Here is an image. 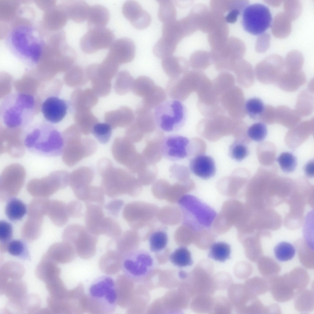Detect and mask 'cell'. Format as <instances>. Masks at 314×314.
<instances>
[{"label":"cell","instance_id":"6da1fadb","mask_svg":"<svg viewBox=\"0 0 314 314\" xmlns=\"http://www.w3.org/2000/svg\"><path fill=\"white\" fill-rule=\"evenodd\" d=\"M39 32L31 25H18L10 30L5 39L11 53L29 67L36 65L43 54L44 43Z\"/></svg>","mask_w":314,"mask_h":314},{"label":"cell","instance_id":"7a4b0ae2","mask_svg":"<svg viewBox=\"0 0 314 314\" xmlns=\"http://www.w3.org/2000/svg\"><path fill=\"white\" fill-rule=\"evenodd\" d=\"M24 143L30 152L45 157L60 155L64 147L63 134L50 123L45 122L29 128L24 135Z\"/></svg>","mask_w":314,"mask_h":314},{"label":"cell","instance_id":"3957f363","mask_svg":"<svg viewBox=\"0 0 314 314\" xmlns=\"http://www.w3.org/2000/svg\"><path fill=\"white\" fill-rule=\"evenodd\" d=\"M35 112V102L32 95L12 93L4 97L0 103V118L7 128H19L29 125Z\"/></svg>","mask_w":314,"mask_h":314},{"label":"cell","instance_id":"277c9868","mask_svg":"<svg viewBox=\"0 0 314 314\" xmlns=\"http://www.w3.org/2000/svg\"><path fill=\"white\" fill-rule=\"evenodd\" d=\"M82 132L76 124L66 130L63 134L64 147L62 160L67 166L71 167L96 151L95 141L89 138H82Z\"/></svg>","mask_w":314,"mask_h":314},{"label":"cell","instance_id":"5b68a950","mask_svg":"<svg viewBox=\"0 0 314 314\" xmlns=\"http://www.w3.org/2000/svg\"><path fill=\"white\" fill-rule=\"evenodd\" d=\"M186 107L181 101H165L155 108L154 115L156 124L162 130L173 132L181 129L187 117Z\"/></svg>","mask_w":314,"mask_h":314},{"label":"cell","instance_id":"8992f818","mask_svg":"<svg viewBox=\"0 0 314 314\" xmlns=\"http://www.w3.org/2000/svg\"><path fill=\"white\" fill-rule=\"evenodd\" d=\"M97 169L101 178V187L108 197L113 198L125 194H130L124 171L114 167L109 159L103 158L99 160Z\"/></svg>","mask_w":314,"mask_h":314},{"label":"cell","instance_id":"52a82bcc","mask_svg":"<svg viewBox=\"0 0 314 314\" xmlns=\"http://www.w3.org/2000/svg\"><path fill=\"white\" fill-rule=\"evenodd\" d=\"M90 299L105 313H111L116 309L118 300L115 283L110 277L104 275L95 279L88 291Z\"/></svg>","mask_w":314,"mask_h":314},{"label":"cell","instance_id":"ba28073f","mask_svg":"<svg viewBox=\"0 0 314 314\" xmlns=\"http://www.w3.org/2000/svg\"><path fill=\"white\" fill-rule=\"evenodd\" d=\"M155 260L148 252L135 250L127 253L123 257L121 268L124 274L132 280H140L146 277L153 270Z\"/></svg>","mask_w":314,"mask_h":314},{"label":"cell","instance_id":"9c48e42d","mask_svg":"<svg viewBox=\"0 0 314 314\" xmlns=\"http://www.w3.org/2000/svg\"><path fill=\"white\" fill-rule=\"evenodd\" d=\"M272 16L268 7L261 3L249 5L242 12L241 22L244 30L253 35H261L270 26Z\"/></svg>","mask_w":314,"mask_h":314},{"label":"cell","instance_id":"30bf717a","mask_svg":"<svg viewBox=\"0 0 314 314\" xmlns=\"http://www.w3.org/2000/svg\"><path fill=\"white\" fill-rule=\"evenodd\" d=\"M70 174L66 171L59 170L41 178L33 179L27 185V190L35 197L47 198L69 184Z\"/></svg>","mask_w":314,"mask_h":314},{"label":"cell","instance_id":"8fae6325","mask_svg":"<svg viewBox=\"0 0 314 314\" xmlns=\"http://www.w3.org/2000/svg\"><path fill=\"white\" fill-rule=\"evenodd\" d=\"M98 236L82 225L74 224L67 226L62 234L63 241L71 245L79 253L94 252Z\"/></svg>","mask_w":314,"mask_h":314},{"label":"cell","instance_id":"7c38bea8","mask_svg":"<svg viewBox=\"0 0 314 314\" xmlns=\"http://www.w3.org/2000/svg\"><path fill=\"white\" fill-rule=\"evenodd\" d=\"M85 227L93 234L98 236L103 235L109 237L114 231L116 220L110 216H105L102 205L85 203Z\"/></svg>","mask_w":314,"mask_h":314},{"label":"cell","instance_id":"4fadbf2b","mask_svg":"<svg viewBox=\"0 0 314 314\" xmlns=\"http://www.w3.org/2000/svg\"><path fill=\"white\" fill-rule=\"evenodd\" d=\"M25 176V170L20 164L14 163L6 167L0 176V200L8 201L17 196L24 185Z\"/></svg>","mask_w":314,"mask_h":314},{"label":"cell","instance_id":"5bb4252c","mask_svg":"<svg viewBox=\"0 0 314 314\" xmlns=\"http://www.w3.org/2000/svg\"><path fill=\"white\" fill-rule=\"evenodd\" d=\"M114 38L113 32L105 27L89 28L81 38L80 47L84 52L94 53L99 50L109 48Z\"/></svg>","mask_w":314,"mask_h":314},{"label":"cell","instance_id":"9a60e30c","mask_svg":"<svg viewBox=\"0 0 314 314\" xmlns=\"http://www.w3.org/2000/svg\"><path fill=\"white\" fill-rule=\"evenodd\" d=\"M190 150V142L187 137L180 135H171L165 137L161 145L163 156L170 160L177 161L187 157Z\"/></svg>","mask_w":314,"mask_h":314},{"label":"cell","instance_id":"2e32d148","mask_svg":"<svg viewBox=\"0 0 314 314\" xmlns=\"http://www.w3.org/2000/svg\"><path fill=\"white\" fill-rule=\"evenodd\" d=\"M18 128H8L7 131L1 132L0 136V154H6L10 157L18 158L25 152L24 135Z\"/></svg>","mask_w":314,"mask_h":314},{"label":"cell","instance_id":"e0dca14e","mask_svg":"<svg viewBox=\"0 0 314 314\" xmlns=\"http://www.w3.org/2000/svg\"><path fill=\"white\" fill-rule=\"evenodd\" d=\"M109 48L106 56L119 65L131 62L135 56V44L127 37L121 38L114 40Z\"/></svg>","mask_w":314,"mask_h":314},{"label":"cell","instance_id":"ac0fdd59","mask_svg":"<svg viewBox=\"0 0 314 314\" xmlns=\"http://www.w3.org/2000/svg\"><path fill=\"white\" fill-rule=\"evenodd\" d=\"M122 10L124 17L136 29H145L151 23V17L150 14L143 10L136 1H126L122 6Z\"/></svg>","mask_w":314,"mask_h":314},{"label":"cell","instance_id":"d6986e66","mask_svg":"<svg viewBox=\"0 0 314 314\" xmlns=\"http://www.w3.org/2000/svg\"><path fill=\"white\" fill-rule=\"evenodd\" d=\"M68 105L63 99L56 96L46 98L43 102L41 110L44 118L50 123L56 124L65 117Z\"/></svg>","mask_w":314,"mask_h":314},{"label":"cell","instance_id":"ffe728a7","mask_svg":"<svg viewBox=\"0 0 314 314\" xmlns=\"http://www.w3.org/2000/svg\"><path fill=\"white\" fill-rule=\"evenodd\" d=\"M189 166L193 174L204 180L212 178L216 173V166L214 159L205 154H200L192 158Z\"/></svg>","mask_w":314,"mask_h":314},{"label":"cell","instance_id":"44dd1931","mask_svg":"<svg viewBox=\"0 0 314 314\" xmlns=\"http://www.w3.org/2000/svg\"><path fill=\"white\" fill-rule=\"evenodd\" d=\"M94 177L93 170L87 167L77 168L70 174L69 184L75 197L91 185Z\"/></svg>","mask_w":314,"mask_h":314},{"label":"cell","instance_id":"7402d4cb","mask_svg":"<svg viewBox=\"0 0 314 314\" xmlns=\"http://www.w3.org/2000/svg\"><path fill=\"white\" fill-rule=\"evenodd\" d=\"M135 118L133 111L127 106H122L116 110L107 112L105 117L106 122L113 129L124 127L131 123Z\"/></svg>","mask_w":314,"mask_h":314},{"label":"cell","instance_id":"603a6c76","mask_svg":"<svg viewBox=\"0 0 314 314\" xmlns=\"http://www.w3.org/2000/svg\"><path fill=\"white\" fill-rule=\"evenodd\" d=\"M46 215L52 222L58 226L64 225L70 217L67 204L56 200L49 201Z\"/></svg>","mask_w":314,"mask_h":314},{"label":"cell","instance_id":"cb8c5ba5","mask_svg":"<svg viewBox=\"0 0 314 314\" xmlns=\"http://www.w3.org/2000/svg\"><path fill=\"white\" fill-rule=\"evenodd\" d=\"M90 6L83 0H72L65 4V10L69 19L77 23L87 20Z\"/></svg>","mask_w":314,"mask_h":314},{"label":"cell","instance_id":"d4e9b609","mask_svg":"<svg viewBox=\"0 0 314 314\" xmlns=\"http://www.w3.org/2000/svg\"><path fill=\"white\" fill-rule=\"evenodd\" d=\"M98 95L92 89L84 90L80 89L75 91L73 96L74 107L76 111L90 109L97 103Z\"/></svg>","mask_w":314,"mask_h":314},{"label":"cell","instance_id":"484cf974","mask_svg":"<svg viewBox=\"0 0 314 314\" xmlns=\"http://www.w3.org/2000/svg\"><path fill=\"white\" fill-rule=\"evenodd\" d=\"M109 19V12L105 6L100 4L90 6L87 19L88 29L105 27Z\"/></svg>","mask_w":314,"mask_h":314},{"label":"cell","instance_id":"4316f807","mask_svg":"<svg viewBox=\"0 0 314 314\" xmlns=\"http://www.w3.org/2000/svg\"><path fill=\"white\" fill-rule=\"evenodd\" d=\"M185 64L182 57L173 56L163 59L161 62L163 70L170 78L179 77L185 71Z\"/></svg>","mask_w":314,"mask_h":314},{"label":"cell","instance_id":"83f0119b","mask_svg":"<svg viewBox=\"0 0 314 314\" xmlns=\"http://www.w3.org/2000/svg\"><path fill=\"white\" fill-rule=\"evenodd\" d=\"M75 120L76 124L85 135H88L92 132L94 126L98 121L90 109L76 111Z\"/></svg>","mask_w":314,"mask_h":314},{"label":"cell","instance_id":"f1b7e54d","mask_svg":"<svg viewBox=\"0 0 314 314\" xmlns=\"http://www.w3.org/2000/svg\"><path fill=\"white\" fill-rule=\"evenodd\" d=\"M27 212L26 205L21 200L15 197L8 200L5 209V213L8 218L12 221L21 219Z\"/></svg>","mask_w":314,"mask_h":314},{"label":"cell","instance_id":"f546056e","mask_svg":"<svg viewBox=\"0 0 314 314\" xmlns=\"http://www.w3.org/2000/svg\"><path fill=\"white\" fill-rule=\"evenodd\" d=\"M186 79L178 77L170 78L167 86V93L172 99L183 101L187 95Z\"/></svg>","mask_w":314,"mask_h":314},{"label":"cell","instance_id":"4dcf8cb0","mask_svg":"<svg viewBox=\"0 0 314 314\" xmlns=\"http://www.w3.org/2000/svg\"><path fill=\"white\" fill-rule=\"evenodd\" d=\"M43 221L28 217L21 231L22 237L26 241H33L40 236Z\"/></svg>","mask_w":314,"mask_h":314},{"label":"cell","instance_id":"1f68e13d","mask_svg":"<svg viewBox=\"0 0 314 314\" xmlns=\"http://www.w3.org/2000/svg\"><path fill=\"white\" fill-rule=\"evenodd\" d=\"M303 75L280 74L276 82L282 89L288 91H295L305 81Z\"/></svg>","mask_w":314,"mask_h":314},{"label":"cell","instance_id":"d6a6232c","mask_svg":"<svg viewBox=\"0 0 314 314\" xmlns=\"http://www.w3.org/2000/svg\"><path fill=\"white\" fill-rule=\"evenodd\" d=\"M158 17L163 24L176 20L177 11L175 3L170 0H159Z\"/></svg>","mask_w":314,"mask_h":314},{"label":"cell","instance_id":"836d02e7","mask_svg":"<svg viewBox=\"0 0 314 314\" xmlns=\"http://www.w3.org/2000/svg\"><path fill=\"white\" fill-rule=\"evenodd\" d=\"M166 98V91L162 87L156 85L148 94L143 98L142 104L151 110L164 102Z\"/></svg>","mask_w":314,"mask_h":314},{"label":"cell","instance_id":"e575fe53","mask_svg":"<svg viewBox=\"0 0 314 314\" xmlns=\"http://www.w3.org/2000/svg\"><path fill=\"white\" fill-rule=\"evenodd\" d=\"M156 86L151 78L142 75L134 80L132 90L135 95L143 98L148 94Z\"/></svg>","mask_w":314,"mask_h":314},{"label":"cell","instance_id":"d590c367","mask_svg":"<svg viewBox=\"0 0 314 314\" xmlns=\"http://www.w3.org/2000/svg\"><path fill=\"white\" fill-rule=\"evenodd\" d=\"M177 45L162 36L154 46L153 53L157 58L163 59L172 56Z\"/></svg>","mask_w":314,"mask_h":314},{"label":"cell","instance_id":"8d00e7d4","mask_svg":"<svg viewBox=\"0 0 314 314\" xmlns=\"http://www.w3.org/2000/svg\"><path fill=\"white\" fill-rule=\"evenodd\" d=\"M169 258L173 264L178 267L189 266L193 263L191 253L184 247L176 249L170 254Z\"/></svg>","mask_w":314,"mask_h":314},{"label":"cell","instance_id":"74e56055","mask_svg":"<svg viewBox=\"0 0 314 314\" xmlns=\"http://www.w3.org/2000/svg\"><path fill=\"white\" fill-rule=\"evenodd\" d=\"M134 80L128 71H121L118 74L114 85L116 92L121 95L127 94L132 90Z\"/></svg>","mask_w":314,"mask_h":314},{"label":"cell","instance_id":"f35d334b","mask_svg":"<svg viewBox=\"0 0 314 314\" xmlns=\"http://www.w3.org/2000/svg\"><path fill=\"white\" fill-rule=\"evenodd\" d=\"M231 248L227 243L219 242L211 246L209 256L212 259L220 262H224L228 259L231 253Z\"/></svg>","mask_w":314,"mask_h":314},{"label":"cell","instance_id":"ab89813d","mask_svg":"<svg viewBox=\"0 0 314 314\" xmlns=\"http://www.w3.org/2000/svg\"><path fill=\"white\" fill-rule=\"evenodd\" d=\"M135 118L137 124L144 127H152L156 124L154 113L151 110L142 104L136 109Z\"/></svg>","mask_w":314,"mask_h":314},{"label":"cell","instance_id":"60d3db41","mask_svg":"<svg viewBox=\"0 0 314 314\" xmlns=\"http://www.w3.org/2000/svg\"><path fill=\"white\" fill-rule=\"evenodd\" d=\"M150 251L154 253H158L166 247L168 242L167 234L164 231H155L151 235L149 239Z\"/></svg>","mask_w":314,"mask_h":314},{"label":"cell","instance_id":"b9f144b4","mask_svg":"<svg viewBox=\"0 0 314 314\" xmlns=\"http://www.w3.org/2000/svg\"><path fill=\"white\" fill-rule=\"evenodd\" d=\"M276 258L281 262L291 259L294 256L296 251L293 246L289 242L283 241L278 243L274 249Z\"/></svg>","mask_w":314,"mask_h":314},{"label":"cell","instance_id":"7bdbcfd3","mask_svg":"<svg viewBox=\"0 0 314 314\" xmlns=\"http://www.w3.org/2000/svg\"><path fill=\"white\" fill-rule=\"evenodd\" d=\"M265 108L263 101L259 98H253L248 99L245 105L246 113L252 119H259Z\"/></svg>","mask_w":314,"mask_h":314},{"label":"cell","instance_id":"ee69618b","mask_svg":"<svg viewBox=\"0 0 314 314\" xmlns=\"http://www.w3.org/2000/svg\"><path fill=\"white\" fill-rule=\"evenodd\" d=\"M7 250L11 255L22 259L27 260L30 258L27 245L21 240L10 241L8 244Z\"/></svg>","mask_w":314,"mask_h":314},{"label":"cell","instance_id":"f6af8a7d","mask_svg":"<svg viewBox=\"0 0 314 314\" xmlns=\"http://www.w3.org/2000/svg\"><path fill=\"white\" fill-rule=\"evenodd\" d=\"M247 146L242 142L238 140L234 141L230 145L229 155L234 160L240 162L244 159L249 154Z\"/></svg>","mask_w":314,"mask_h":314},{"label":"cell","instance_id":"bcb514c9","mask_svg":"<svg viewBox=\"0 0 314 314\" xmlns=\"http://www.w3.org/2000/svg\"><path fill=\"white\" fill-rule=\"evenodd\" d=\"M112 128L107 123H97L94 126L92 133L99 142L107 143L109 140L112 134Z\"/></svg>","mask_w":314,"mask_h":314},{"label":"cell","instance_id":"7dc6e473","mask_svg":"<svg viewBox=\"0 0 314 314\" xmlns=\"http://www.w3.org/2000/svg\"><path fill=\"white\" fill-rule=\"evenodd\" d=\"M277 161L281 169L286 173L293 172L297 166L296 158L289 152L281 153L278 157Z\"/></svg>","mask_w":314,"mask_h":314},{"label":"cell","instance_id":"c3c4849f","mask_svg":"<svg viewBox=\"0 0 314 314\" xmlns=\"http://www.w3.org/2000/svg\"><path fill=\"white\" fill-rule=\"evenodd\" d=\"M105 193L101 186L90 185L88 190L84 201L85 203H91L103 205L105 201Z\"/></svg>","mask_w":314,"mask_h":314},{"label":"cell","instance_id":"681fc988","mask_svg":"<svg viewBox=\"0 0 314 314\" xmlns=\"http://www.w3.org/2000/svg\"><path fill=\"white\" fill-rule=\"evenodd\" d=\"M13 232L12 227L10 223L4 220L0 221V249L2 251L7 250L8 244L11 241Z\"/></svg>","mask_w":314,"mask_h":314},{"label":"cell","instance_id":"f907efd6","mask_svg":"<svg viewBox=\"0 0 314 314\" xmlns=\"http://www.w3.org/2000/svg\"><path fill=\"white\" fill-rule=\"evenodd\" d=\"M267 133L266 125L262 122H257L251 125L247 132L248 136L252 140L257 142L263 140Z\"/></svg>","mask_w":314,"mask_h":314},{"label":"cell","instance_id":"816d5d0a","mask_svg":"<svg viewBox=\"0 0 314 314\" xmlns=\"http://www.w3.org/2000/svg\"><path fill=\"white\" fill-rule=\"evenodd\" d=\"M79 200H72L67 204V211L70 217L79 218L82 215V205Z\"/></svg>","mask_w":314,"mask_h":314},{"label":"cell","instance_id":"f5cc1de1","mask_svg":"<svg viewBox=\"0 0 314 314\" xmlns=\"http://www.w3.org/2000/svg\"><path fill=\"white\" fill-rule=\"evenodd\" d=\"M124 205L121 200H113L108 202L105 206V208L109 214L114 217H117L120 211Z\"/></svg>","mask_w":314,"mask_h":314},{"label":"cell","instance_id":"db71d44e","mask_svg":"<svg viewBox=\"0 0 314 314\" xmlns=\"http://www.w3.org/2000/svg\"><path fill=\"white\" fill-rule=\"evenodd\" d=\"M239 13V12L238 10L236 9L232 10L226 17V21L230 23L235 22L236 21Z\"/></svg>","mask_w":314,"mask_h":314},{"label":"cell","instance_id":"11a10c76","mask_svg":"<svg viewBox=\"0 0 314 314\" xmlns=\"http://www.w3.org/2000/svg\"><path fill=\"white\" fill-rule=\"evenodd\" d=\"M304 170L307 176L313 177L314 175V163L313 160H311L305 165Z\"/></svg>","mask_w":314,"mask_h":314}]
</instances>
